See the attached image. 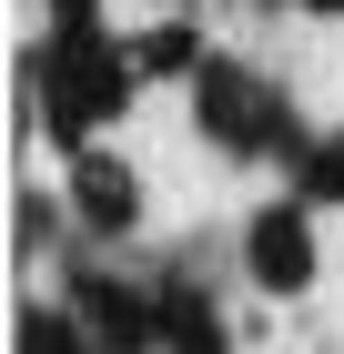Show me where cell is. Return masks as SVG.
<instances>
[{
	"mask_svg": "<svg viewBox=\"0 0 344 354\" xmlns=\"http://www.w3.org/2000/svg\"><path fill=\"white\" fill-rule=\"evenodd\" d=\"M21 91H30V111H41V132H51L61 152H91V132L132 111V91H142V61L122 51L111 30H51V41L30 51Z\"/></svg>",
	"mask_w": 344,
	"mask_h": 354,
	"instance_id": "6da1fadb",
	"label": "cell"
},
{
	"mask_svg": "<svg viewBox=\"0 0 344 354\" xmlns=\"http://www.w3.org/2000/svg\"><path fill=\"white\" fill-rule=\"evenodd\" d=\"M192 132H203L212 152H233V162H253V152L304 162V152H314V132L293 122V102L253 71V61H233V51H212L203 71H192Z\"/></svg>",
	"mask_w": 344,
	"mask_h": 354,
	"instance_id": "7a4b0ae2",
	"label": "cell"
},
{
	"mask_svg": "<svg viewBox=\"0 0 344 354\" xmlns=\"http://www.w3.org/2000/svg\"><path fill=\"white\" fill-rule=\"evenodd\" d=\"M243 273L264 283V294H304L314 283V203L293 192V203H264V213L243 223Z\"/></svg>",
	"mask_w": 344,
	"mask_h": 354,
	"instance_id": "3957f363",
	"label": "cell"
},
{
	"mask_svg": "<svg viewBox=\"0 0 344 354\" xmlns=\"http://www.w3.org/2000/svg\"><path fill=\"white\" fill-rule=\"evenodd\" d=\"M71 213L91 243H122L142 223V172L122 162V152H71Z\"/></svg>",
	"mask_w": 344,
	"mask_h": 354,
	"instance_id": "277c9868",
	"label": "cell"
},
{
	"mask_svg": "<svg viewBox=\"0 0 344 354\" xmlns=\"http://www.w3.org/2000/svg\"><path fill=\"white\" fill-rule=\"evenodd\" d=\"M152 344L162 354H233V324H223V304L192 273H162L152 283Z\"/></svg>",
	"mask_w": 344,
	"mask_h": 354,
	"instance_id": "5b68a950",
	"label": "cell"
},
{
	"mask_svg": "<svg viewBox=\"0 0 344 354\" xmlns=\"http://www.w3.org/2000/svg\"><path fill=\"white\" fill-rule=\"evenodd\" d=\"M71 314L102 334L111 354H162L152 344V294H122L111 273H81V283H71Z\"/></svg>",
	"mask_w": 344,
	"mask_h": 354,
	"instance_id": "8992f818",
	"label": "cell"
},
{
	"mask_svg": "<svg viewBox=\"0 0 344 354\" xmlns=\"http://www.w3.org/2000/svg\"><path fill=\"white\" fill-rule=\"evenodd\" d=\"M21 354H111L71 304H21Z\"/></svg>",
	"mask_w": 344,
	"mask_h": 354,
	"instance_id": "52a82bcc",
	"label": "cell"
},
{
	"mask_svg": "<svg viewBox=\"0 0 344 354\" xmlns=\"http://www.w3.org/2000/svg\"><path fill=\"white\" fill-rule=\"evenodd\" d=\"M132 61H142V71H183V82H192V71H203V30H192V21H162V30H142V41H132Z\"/></svg>",
	"mask_w": 344,
	"mask_h": 354,
	"instance_id": "ba28073f",
	"label": "cell"
},
{
	"mask_svg": "<svg viewBox=\"0 0 344 354\" xmlns=\"http://www.w3.org/2000/svg\"><path fill=\"white\" fill-rule=\"evenodd\" d=\"M293 192L304 203H344V132H324L304 162H293Z\"/></svg>",
	"mask_w": 344,
	"mask_h": 354,
	"instance_id": "9c48e42d",
	"label": "cell"
},
{
	"mask_svg": "<svg viewBox=\"0 0 344 354\" xmlns=\"http://www.w3.org/2000/svg\"><path fill=\"white\" fill-rule=\"evenodd\" d=\"M41 21L51 30H102V0H41Z\"/></svg>",
	"mask_w": 344,
	"mask_h": 354,
	"instance_id": "30bf717a",
	"label": "cell"
},
{
	"mask_svg": "<svg viewBox=\"0 0 344 354\" xmlns=\"http://www.w3.org/2000/svg\"><path fill=\"white\" fill-rule=\"evenodd\" d=\"M41 243H51V203H30V192H21V253H41Z\"/></svg>",
	"mask_w": 344,
	"mask_h": 354,
	"instance_id": "8fae6325",
	"label": "cell"
}]
</instances>
